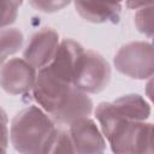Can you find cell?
Masks as SVG:
<instances>
[{
	"instance_id": "6da1fadb",
	"label": "cell",
	"mask_w": 154,
	"mask_h": 154,
	"mask_svg": "<svg viewBox=\"0 0 154 154\" xmlns=\"http://www.w3.org/2000/svg\"><path fill=\"white\" fill-rule=\"evenodd\" d=\"M32 95L59 125H70L79 118L88 117L93 111V101L87 93L72 83L58 79L46 67L38 70Z\"/></svg>"
},
{
	"instance_id": "7a4b0ae2",
	"label": "cell",
	"mask_w": 154,
	"mask_h": 154,
	"mask_svg": "<svg viewBox=\"0 0 154 154\" xmlns=\"http://www.w3.org/2000/svg\"><path fill=\"white\" fill-rule=\"evenodd\" d=\"M102 134L114 153H148L150 124L123 116L113 102H101L95 109Z\"/></svg>"
},
{
	"instance_id": "3957f363",
	"label": "cell",
	"mask_w": 154,
	"mask_h": 154,
	"mask_svg": "<svg viewBox=\"0 0 154 154\" xmlns=\"http://www.w3.org/2000/svg\"><path fill=\"white\" fill-rule=\"evenodd\" d=\"M57 129L55 122L48 113L36 106H30L13 118L11 143L19 153H51Z\"/></svg>"
},
{
	"instance_id": "277c9868",
	"label": "cell",
	"mask_w": 154,
	"mask_h": 154,
	"mask_svg": "<svg viewBox=\"0 0 154 154\" xmlns=\"http://www.w3.org/2000/svg\"><path fill=\"white\" fill-rule=\"evenodd\" d=\"M113 64L120 73L130 78H150L154 76V45L144 41L129 42L118 49Z\"/></svg>"
},
{
	"instance_id": "5b68a950",
	"label": "cell",
	"mask_w": 154,
	"mask_h": 154,
	"mask_svg": "<svg viewBox=\"0 0 154 154\" xmlns=\"http://www.w3.org/2000/svg\"><path fill=\"white\" fill-rule=\"evenodd\" d=\"M111 67L107 60L94 51H84L75 76V85L87 94H96L107 88Z\"/></svg>"
},
{
	"instance_id": "8992f818",
	"label": "cell",
	"mask_w": 154,
	"mask_h": 154,
	"mask_svg": "<svg viewBox=\"0 0 154 154\" xmlns=\"http://www.w3.org/2000/svg\"><path fill=\"white\" fill-rule=\"evenodd\" d=\"M36 69L25 59H8L1 63L0 83L4 91L11 95H22L34 88Z\"/></svg>"
},
{
	"instance_id": "52a82bcc",
	"label": "cell",
	"mask_w": 154,
	"mask_h": 154,
	"mask_svg": "<svg viewBox=\"0 0 154 154\" xmlns=\"http://www.w3.org/2000/svg\"><path fill=\"white\" fill-rule=\"evenodd\" d=\"M83 53L84 48L78 42L70 38L64 40L60 42L53 60L45 67L58 79L75 84V76Z\"/></svg>"
},
{
	"instance_id": "ba28073f",
	"label": "cell",
	"mask_w": 154,
	"mask_h": 154,
	"mask_svg": "<svg viewBox=\"0 0 154 154\" xmlns=\"http://www.w3.org/2000/svg\"><path fill=\"white\" fill-rule=\"evenodd\" d=\"M59 45L58 32L52 28H43L31 36L24 49V59L40 70L53 60Z\"/></svg>"
},
{
	"instance_id": "9c48e42d",
	"label": "cell",
	"mask_w": 154,
	"mask_h": 154,
	"mask_svg": "<svg viewBox=\"0 0 154 154\" xmlns=\"http://www.w3.org/2000/svg\"><path fill=\"white\" fill-rule=\"evenodd\" d=\"M69 134L75 153H102L106 142L102 134L88 117L79 118L69 125Z\"/></svg>"
},
{
	"instance_id": "30bf717a",
	"label": "cell",
	"mask_w": 154,
	"mask_h": 154,
	"mask_svg": "<svg viewBox=\"0 0 154 154\" xmlns=\"http://www.w3.org/2000/svg\"><path fill=\"white\" fill-rule=\"evenodd\" d=\"M123 0H73L77 13L90 23L118 22Z\"/></svg>"
},
{
	"instance_id": "8fae6325",
	"label": "cell",
	"mask_w": 154,
	"mask_h": 154,
	"mask_svg": "<svg viewBox=\"0 0 154 154\" xmlns=\"http://www.w3.org/2000/svg\"><path fill=\"white\" fill-rule=\"evenodd\" d=\"M116 108L126 118L136 122H144L150 114V107L147 101L138 94L120 96L113 101Z\"/></svg>"
},
{
	"instance_id": "7c38bea8",
	"label": "cell",
	"mask_w": 154,
	"mask_h": 154,
	"mask_svg": "<svg viewBox=\"0 0 154 154\" xmlns=\"http://www.w3.org/2000/svg\"><path fill=\"white\" fill-rule=\"evenodd\" d=\"M23 34L16 28H2L0 34L1 42V63L6 61L7 57L18 52L23 45Z\"/></svg>"
},
{
	"instance_id": "4fadbf2b",
	"label": "cell",
	"mask_w": 154,
	"mask_h": 154,
	"mask_svg": "<svg viewBox=\"0 0 154 154\" xmlns=\"http://www.w3.org/2000/svg\"><path fill=\"white\" fill-rule=\"evenodd\" d=\"M135 25L140 32L154 42V4L138 8L135 14Z\"/></svg>"
},
{
	"instance_id": "5bb4252c",
	"label": "cell",
	"mask_w": 154,
	"mask_h": 154,
	"mask_svg": "<svg viewBox=\"0 0 154 154\" xmlns=\"http://www.w3.org/2000/svg\"><path fill=\"white\" fill-rule=\"evenodd\" d=\"M51 153H75V148L69 130H64L61 128L57 129V134L52 144Z\"/></svg>"
},
{
	"instance_id": "9a60e30c",
	"label": "cell",
	"mask_w": 154,
	"mask_h": 154,
	"mask_svg": "<svg viewBox=\"0 0 154 154\" xmlns=\"http://www.w3.org/2000/svg\"><path fill=\"white\" fill-rule=\"evenodd\" d=\"M23 0H1V26L12 24L18 14V8Z\"/></svg>"
},
{
	"instance_id": "2e32d148",
	"label": "cell",
	"mask_w": 154,
	"mask_h": 154,
	"mask_svg": "<svg viewBox=\"0 0 154 154\" xmlns=\"http://www.w3.org/2000/svg\"><path fill=\"white\" fill-rule=\"evenodd\" d=\"M30 6L36 11L53 13L66 7L72 0H28Z\"/></svg>"
},
{
	"instance_id": "e0dca14e",
	"label": "cell",
	"mask_w": 154,
	"mask_h": 154,
	"mask_svg": "<svg viewBox=\"0 0 154 154\" xmlns=\"http://www.w3.org/2000/svg\"><path fill=\"white\" fill-rule=\"evenodd\" d=\"M153 4L154 0H126V7L130 10H138Z\"/></svg>"
},
{
	"instance_id": "ac0fdd59",
	"label": "cell",
	"mask_w": 154,
	"mask_h": 154,
	"mask_svg": "<svg viewBox=\"0 0 154 154\" xmlns=\"http://www.w3.org/2000/svg\"><path fill=\"white\" fill-rule=\"evenodd\" d=\"M146 94L147 96L149 97V100L153 102L154 105V76H152L149 78V81L147 82V85H146Z\"/></svg>"
},
{
	"instance_id": "d6986e66",
	"label": "cell",
	"mask_w": 154,
	"mask_h": 154,
	"mask_svg": "<svg viewBox=\"0 0 154 154\" xmlns=\"http://www.w3.org/2000/svg\"><path fill=\"white\" fill-rule=\"evenodd\" d=\"M6 143H7V126H6V116L5 113L2 112V142H1V146H2V152L5 150L6 148Z\"/></svg>"
},
{
	"instance_id": "ffe728a7",
	"label": "cell",
	"mask_w": 154,
	"mask_h": 154,
	"mask_svg": "<svg viewBox=\"0 0 154 154\" xmlns=\"http://www.w3.org/2000/svg\"><path fill=\"white\" fill-rule=\"evenodd\" d=\"M148 146H149V152H148V153H154V125H153V124H150Z\"/></svg>"
}]
</instances>
